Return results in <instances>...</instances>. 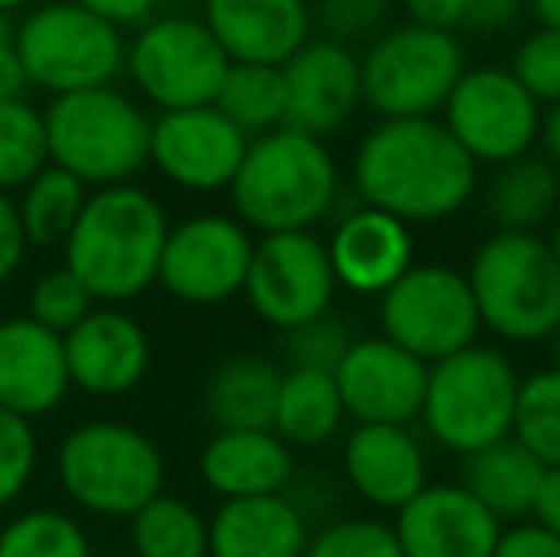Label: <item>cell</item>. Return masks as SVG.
<instances>
[{
	"instance_id": "cell-15",
	"label": "cell",
	"mask_w": 560,
	"mask_h": 557,
	"mask_svg": "<svg viewBox=\"0 0 560 557\" xmlns=\"http://www.w3.org/2000/svg\"><path fill=\"white\" fill-rule=\"evenodd\" d=\"M248 149V135L214 104L161 112L149 127V164L168 184L195 195L229 192Z\"/></svg>"
},
{
	"instance_id": "cell-7",
	"label": "cell",
	"mask_w": 560,
	"mask_h": 557,
	"mask_svg": "<svg viewBox=\"0 0 560 557\" xmlns=\"http://www.w3.org/2000/svg\"><path fill=\"white\" fill-rule=\"evenodd\" d=\"M465 279L480 328H492L511 344H538L553 336L560 321V271L541 233L500 230L472 253Z\"/></svg>"
},
{
	"instance_id": "cell-20",
	"label": "cell",
	"mask_w": 560,
	"mask_h": 557,
	"mask_svg": "<svg viewBox=\"0 0 560 557\" xmlns=\"http://www.w3.org/2000/svg\"><path fill=\"white\" fill-rule=\"evenodd\" d=\"M202 23L244 66H282L313 38L310 0H202Z\"/></svg>"
},
{
	"instance_id": "cell-13",
	"label": "cell",
	"mask_w": 560,
	"mask_h": 557,
	"mask_svg": "<svg viewBox=\"0 0 560 557\" xmlns=\"http://www.w3.org/2000/svg\"><path fill=\"white\" fill-rule=\"evenodd\" d=\"M241 294L259 321L282 333L328 313L336 298V276L325 241L313 230L264 233L252 248Z\"/></svg>"
},
{
	"instance_id": "cell-32",
	"label": "cell",
	"mask_w": 560,
	"mask_h": 557,
	"mask_svg": "<svg viewBox=\"0 0 560 557\" xmlns=\"http://www.w3.org/2000/svg\"><path fill=\"white\" fill-rule=\"evenodd\" d=\"M133 557H207V520L187 500L156 492L130 515Z\"/></svg>"
},
{
	"instance_id": "cell-42",
	"label": "cell",
	"mask_w": 560,
	"mask_h": 557,
	"mask_svg": "<svg viewBox=\"0 0 560 557\" xmlns=\"http://www.w3.org/2000/svg\"><path fill=\"white\" fill-rule=\"evenodd\" d=\"M27 233H23L20 210L12 192H0V282H8L27 260Z\"/></svg>"
},
{
	"instance_id": "cell-11",
	"label": "cell",
	"mask_w": 560,
	"mask_h": 557,
	"mask_svg": "<svg viewBox=\"0 0 560 557\" xmlns=\"http://www.w3.org/2000/svg\"><path fill=\"white\" fill-rule=\"evenodd\" d=\"M382 333L397 348L435 363L477 344L480 313L465 271L446 264H412L382 294Z\"/></svg>"
},
{
	"instance_id": "cell-9",
	"label": "cell",
	"mask_w": 560,
	"mask_h": 557,
	"mask_svg": "<svg viewBox=\"0 0 560 557\" xmlns=\"http://www.w3.org/2000/svg\"><path fill=\"white\" fill-rule=\"evenodd\" d=\"M362 104L377 119H435L457 77L465 73V46L454 31L389 27L359 58Z\"/></svg>"
},
{
	"instance_id": "cell-28",
	"label": "cell",
	"mask_w": 560,
	"mask_h": 557,
	"mask_svg": "<svg viewBox=\"0 0 560 557\" xmlns=\"http://www.w3.org/2000/svg\"><path fill=\"white\" fill-rule=\"evenodd\" d=\"M282 371L271 359L233 356L214 367L202 390L207 417L218 431H256L271 428L275 397H279Z\"/></svg>"
},
{
	"instance_id": "cell-45",
	"label": "cell",
	"mask_w": 560,
	"mask_h": 557,
	"mask_svg": "<svg viewBox=\"0 0 560 557\" xmlns=\"http://www.w3.org/2000/svg\"><path fill=\"white\" fill-rule=\"evenodd\" d=\"M526 12V0H465V27L492 35L503 31Z\"/></svg>"
},
{
	"instance_id": "cell-22",
	"label": "cell",
	"mask_w": 560,
	"mask_h": 557,
	"mask_svg": "<svg viewBox=\"0 0 560 557\" xmlns=\"http://www.w3.org/2000/svg\"><path fill=\"white\" fill-rule=\"evenodd\" d=\"M69 390L61 336L27 313L0 321V409L35 420L58 409Z\"/></svg>"
},
{
	"instance_id": "cell-33",
	"label": "cell",
	"mask_w": 560,
	"mask_h": 557,
	"mask_svg": "<svg viewBox=\"0 0 560 557\" xmlns=\"http://www.w3.org/2000/svg\"><path fill=\"white\" fill-rule=\"evenodd\" d=\"M0 557H96L77 515L61 508H27L0 527Z\"/></svg>"
},
{
	"instance_id": "cell-27",
	"label": "cell",
	"mask_w": 560,
	"mask_h": 557,
	"mask_svg": "<svg viewBox=\"0 0 560 557\" xmlns=\"http://www.w3.org/2000/svg\"><path fill=\"white\" fill-rule=\"evenodd\" d=\"M560 207V164L530 153L495 164L488 184V218L508 233H541Z\"/></svg>"
},
{
	"instance_id": "cell-44",
	"label": "cell",
	"mask_w": 560,
	"mask_h": 557,
	"mask_svg": "<svg viewBox=\"0 0 560 557\" xmlns=\"http://www.w3.org/2000/svg\"><path fill=\"white\" fill-rule=\"evenodd\" d=\"M408 23L431 31H457L465 27V0H400Z\"/></svg>"
},
{
	"instance_id": "cell-16",
	"label": "cell",
	"mask_w": 560,
	"mask_h": 557,
	"mask_svg": "<svg viewBox=\"0 0 560 557\" xmlns=\"http://www.w3.org/2000/svg\"><path fill=\"white\" fill-rule=\"evenodd\" d=\"M343 413L354 423H412L423 409L428 363L385 336L351 340L332 371Z\"/></svg>"
},
{
	"instance_id": "cell-19",
	"label": "cell",
	"mask_w": 560,
	"mask_h": 557,
	"mask_svg": "<svg viewBox=\"0 0 560 557\" xmlns=\"http://www.w3.org/2000/svg\"><path fill=\"white\" fill-rule=\"evenodd\" d=\"M69 386L92 397H122L149 374V336L126 310L96 305L84 321H77L66 336Z\"/></svg>"
},
{
	"instance_id": "cell-47",
	"label": "cell",
	"mask_w": 560,
	"mask_h": 557,
	"mask_svg": "<svg viewBox=\"0 0 560 557\" xmlns=\"http://www.w3.org/2000/svg\"><path fill=\"white\" fill-rule=\"evenodd\" d=\"M534 523L546 527L549 535L560 538V469H546L538 485V497H534V508H530Z\"/></svg>"
},
{
	"instance_id": "cell-50",
	"label": "cell",
	"mask_w": 560,
	"mask_h": 557,
	"mask_svg": "<svg viewBox=\"0 0 560 557\" xmlns=\"http://www.w3.org/2000/svg\"><path fill=\"white\" fill-rule=\"evenodd\" d=\"M530 15L538 20V27H553L560 31V0H526Z\"/></svg>"
},
{
	"instance_id": "cell-17",
	"label": "cell",
	"mask_w": 560,
	"mask_h": 557,
	"mask_svg": "<svg viewBox=\"0 0 560 557\" xmlns=\"http://www.w3.org/2000/svg\"><path fill=\"white\" fill-rule=\"evenodd\" d=\"M287 119L282 127L313 138L343 130L362 107L359 54L332 38H310L294 58L282 61Z\"/></svg>"
},
{
	"instance_id": "cell-6",
	"label": "cell",
	"mask_w": 560,
	"mask_h": 557,
	"mask_svg": "<svg viewBox=\"0 0 560 557\" xmlns=\"http://www.w3.org/2000/svg\"><path fill=\"white\" fill-rule=\"evenodd\" d=\"M518 374L503 351L469 344L446 359L428 363L420 420L439 446L472 454L511 436L518 405Z\"/></svg>"
},
{
	"instance_id": "cell-53",
	"label": "cell",
	"mask_w": 560,
	"mask_h": 557,
	"mask_svg": "<svg viewBox=\"0 0 560 557\" xmlns=\"http://www.w3.org/2000/svg\"><path fill=\"white\" fill-rule=\"evenodd\" d=\"M12 23H8V15L0 12V50H8V46H12Z\"/></svg>"
},
{
	"instance_id": "cell-29",
	"label": "cell",
	"mask_w": 560,
	"mask_h": 557,
	"mask_svg": "<svg viewBox=\"0 0 560 557\" xmlns=\"http://www.w3.org/2000/svg\"><path fill=\"white\" fill-rule=\"evenodd\" d=\"M343 402H339L336 379L328 371H282L279 397H275L271 431L287 446H320L343 423Z\"/></svg>"
},
{
	"instance_id": "cell-23",
	"label": "cell",
	"mask_w": 560,
	"mask_h": 557,
	"mask_svg": "<svg viewBox=\"0 0 560 557\" xmlns=\"http://www.w3.org/2000/svg\"><path fill=\"white\" fill-rule=\"evenodd\" d=\"M336 287L354 294H385L412 268V225L377 207H359L339 218L332 237L325 241Z\"/></svg>"
},
{
	"instance_id": "cell-35",
	"label": "cell",
	"mask_w": 560,
	"mask_h": 557,
	"mask_svg": "<svg viewBox=\"0 0 560 557\" xmlns=\"http://www.w3.org/2000/svg\"><path fill=\"white\" fill-rule=\"evenodd\" d=\"M43 112L27 100H0V192L23 187L46 169Z\"/></svg>"
},
{
	"instance_id": "cell-12",
	"label": "cell",
	"mask_w": 560,
	"mask_h": 557,
	"mask_svg": "<svg viewBox=\"0 0 560 557\" xmlns=\"http://www.w3.org/2000/svg\"><path fill=\"white\" fill-rule=\"evenodd\" d=\"M443 112V127L477 164H503L538 146L541 104L515 81L511 69H465Z\"/></svg>"
},
{
	"instance_id": "cell-1",
	"label": "cell",
	"mask_w": 560,
	"mask_h": 557,
	"mask_svg": "<svg viewBox=\"0 0 560 557\" xmlns=\"http://www.w3.org/2000/svg\"><path fill=\"white\" fill-rule=\"evenodd\" d=\"M354 192L408 225L443 222L477 192V161L439 119H382L354 149Z\"/></svg>"
},
{
	"instance_id": "cell-36",
	"label": "cell",
	"mask_w": 560,
	"mask_h": 557,
	"mask_svg": "<svg viewBox=\"0 0 560 557\" xmlns=\"http://www.w3.org/2000/svg\"><path fill=\"white\" fill-rule=\"evenodd\" d=\"M96 305L100 302L89 294V287L61 264V268H50L35 279V287H31V294H27V317L38 321L43 328H50V333L66 336L69 328L89 317Z\"/></svg>"
},
{
	"instance_id": "cell-52",
	"label": "cell",
	"mask_w": 560,
	"mask_h": 557,
	"mask_svg": "<svg viewBox=\"0 0 560 557\" xmlns=\"http://www.w3.org/2000/svg\"><path fill=\"white\" fill-rule=\"evenodd\" d=\"M31 4H38V0H0V12L12 15V12H27Z\"/></svg>"
},
{
	"instance_id": "cell-41",
	"label": "cell",
	"mask_w": 560,
	"mask_h": 557,
	"mask_svg": "<svg viewBox=\"0 0 560 557\" xmlns=\"http://www.w3.org/2000/svg\"><path fill=\"white\" fill-rule=\"evenodd\" d=\"M351 348V333L347 325L332 313H320V317L305 321V325L290 328L287 333V359L298 371H328L332 374L339 359Z\"/></svg>"
},
{
	"instance_id": "cell-49",
	"label": "cell",
	"mask_w": 560,
	"mask_h": 557,
	"mask_svg": "<svg viewBox=\"0 0 560 557\" xmlns=\"http://www.w3.org/2000/svg\"><path fill=\"white\" fill-rule=\"evenodd\" d=\"M538 141H541V149H546L549 161L560 164V104H549L546 112H541Z\"/></svg>"
},
{
	"instance_id": "cell-31",
	"label": "cell",
	"mask_w": 560,
	"mask_h": 557,
	"mask_svg": "<svg viewBox=\"0 0 560 557\" xmlns=\"http://www.w3.org/2000/svg\"><path fill=\"white\" fill-rule=\"evenodd\" d=\"M214 107L248 138H259V135H267V130H279L282 119H287L282 69L229 61L225 81L214 96Z\"/></svg>"
},
{
	"instance_id": "cell-51",
	"label": "cell",
	"mask_w": 560,
	"mask_h": 557,
	"mask_svg": "<svg viewBox=\"0 0 560 557\" xmlns=\"http://www.w3.org/2000/svg\"><path fill=\"white\" fill-rule=\"evenodd\" d=\"M546 245H549V256H553V264H557V271H560V214L553 218V230H549Z\"/></svg>"
},
{
	"instance_id": "cell-38",
	"label": "cell",
	"mask_w": 560,
	"mask_h": 557,
	"mask_svg": "<svg viewBox=\"0 0 560 557\" xmlns=\"http://www.w3.org/2000/svg\"><path fill=\"white\" fill-rule=\"evenodd\" d=\"M302 557H405L389 523L377 520H339L310 538Z\"/></svg>"
},
{
	"instance_id": "cell-43",
	"label": "cell",
	"mask_w": 560,
	"mask_h": 557,
	"mask_svg": "<svg viewBox=\"0 0 560 557\" xmlns=\"http://www.w3.org/2000/svg\"><path fill=\"white\" fill-rule=\"evenodd\" d=\"M492 557H560V538L538 523H515L500 531Z\"/></svg>"
},
{
	"instance_id": "cell-46",
	"label": "cell",
	"mask_w": 560,
	"mask_h": 557,
	"mask_svg": "<svg viewBox=\"0 0 560 557\" xmlns=\"http://www.w3.org/2000/svg\"><path fill=\"white\" fill-rule=\"evenodd\" d=\"M73 4L89 8V12H96L100 20L115 23V27H138V23H145L149 15H156V4H161V0H73Z\"/></svg>"
},
{
	"instance_id": "cell-25",
	"label": "cell",
	"mask_w": 560,
	"mask_h": 557,
	"mask_svg": "<svg viewBox=\"0 0 560 557\" xmlns=\"http://www.w3.org/2000/svg\"><path fill=\"white\" fill-rule=\"evenodd\" d=\"M199 474L222 500L282 492L294 477V454L271 428L214 431L199 454Z\"/></svg>"
},
{
	"instance_id": "cell-39",
	"label": "cell",
	"mask_w": 560,
	"mask_h": 557,
	"mask_svg": "<svg viewBox=\"0 0 560 557\" xmlns=\"http://www.w3.org/2000/svg\"><path fill=\"white\" fill-rule=\"evenodd\" d=\"M38 469V436L31 420L0 409V508L15 504L27 492Z\"/></svg>"
},
{
	"instance_id": "cell-4",
	"label": "cell",
	"mask_w": 560,
	"mask_h": 557,
	"mask_svg": "<svg viewBox=\"0 0 560 557\" xmlns=\"http://www.w3.org/2000/svg\"><path fill=\"white\" fill-rule=\"evenodd\" d=\"M149 127L153 119L145 107L115 84L50 96L43 112L46 161L77 176L89 192L130 184L149 164Z\"/></svg>"
},
{
	"instance_id": "cell-24",
	"label": "cell",
	"mask_w": 560,
	"mask_h": 557,
	"mask_svg": "<svg viewBox=\"0 0 560 557\" xmlns=\"http://www.w3.org/2000/svg\"><path fill=\"white\" fill-rule=\"evenodd\" d=\"M207 557H302L310 520L282 492L222 500L207 520Z\"/></svg>"
},
{
	"instance_id": "cell-54",
	"label": "cell",
	"mask_w": 560,
	"mask_h": 557,
	"mask_svg": "<svg viewBox=\"0 0 560 557\" xmlns=\"http://www.w3.org/2000/svg\"><path fill=\"white\" fill-rule=\"evenodd\" d=\"M549 340H553V351H557V367H560V321H557V328H553V336H549Z\"/></svg>"
},
{
	"instance_id": "cell-14",
	"label": "cell",
	"mask_w": 560,
	"mask_h": 557,
	"mask_svg": "<svg viewBox=\"0 0 560 557\" xmlns=\"http://www.w3.org/2000/svg\"><path fill=\"white\" fill-rule=\"evenodd\" d=\"M256 237L233 214H191L168 225L156 282L176 302L222 305L244 290Z\"/></svg>"
},
{
	"instance_id": "cell-2",
	"label": "cell",
	"mask_w": 560,
	"mask_h": 557,
	"mask_svg": "<svg viewBox=\"0 0 560 557\" xmlns=\"http://www.w3.org/2000/svg\"><path fill=\"white\" fill-rule=\"evenodd\" d=\"M168 214L145 187H92L77 225L69 230L66 268L89 287L100 305H122L156 282Z\"/></svg>"
},
{
	"instance_id": "cell-40",
	"label": "cell",
	"mask_w": 560,
	"mask_h": 557,
	"mask_svg": "<svg viewBox=\"0 0 560 557\" xmlns=\"http://www.w3.org/2000/svg\"><path fill=\"white\" fill-rule=\"evenodd\" d=\"M511 73L538 104H560V31L538 27L526 35L511 58Z\"/></svg>"
},
{
	"instance_id": "cell-37",
	"label": "cell",
	"mask_w": 560,
	"mask_h": 557,
	"mask_svg": "<svg viewBox=\"0 0 560 557\" xmlns=\"http://www.w3.org/2000/svg\"><path fill=\"white\" fill-rule=\"evenodd\" d=\"M313 27L354 50V43H374L393 15V0H313Z\"/></svg>"
},
{
	"instance_id": "cell-30",
	"label": "cell",
	"mask_w": 560,
	"mask_h": 557,
	"mask_svg": "<svg viewBox=\"0 0 560 557\" xmlns=\"http://www.w3.org/2000/svg\"><path fill=\"white\" fill-rule=\"evenodd\" d=\"M84 199H89V187L77 176H69L66 169H58V164L38 169L35 176L20 187V199H15L23 233H27V245L31 248L66 245L69 230H73L84 210Z\"/></svg>"
},
{
	"instance_id": "cell-34",
	"label": "cell",
	"mask_w": 560,
	"mask_h": 557,
	"mask_svg": "<svg viewBox=\"0 0 560 557\" xmlns=\"http://www.w3.org/2000/svg\"><path fill=\"white\" fill-rule=\"evenodd\" d=\"M511 436L546 469H560V367L518 382L515 428Z\"/></svg>"
},
{
	"instance_id": "cell-26",
	"label": "cell",
	"mask_w": 560,
	"mask_h": 557,
	"mask_svg": "<svg viewBox=\"0 0 560 557\" xmlns=\"http://www.w3.org/2000/svg\"><path fill=\"white\" fill-rule=\"evenodd\" d=\"M541 477H546V466L515 436H503L495 443L480 446V451L465 454L462 485L495 520L508 523L530 515Z\"/></svg>"
},
{
	"instance_id": "cell-18",
	"label": "cell",
	"mask_w": 560,
	"mask_h": 557,
	"mask_svg": "<svg viewBox=\"0 0 560 557\" xmlns=\"http://www.w3.org/2000/svg\"><path fill=\"white\" fill-rule=\"evenodd\" d=\"M500 531L465 485H423L393 523L405 557H492Z\"/></svg>"
},
{
	"instance_id": "cell-3",
	"label": "cell",
	"mask_w": 560,
	"mask_h": 557,
	"mask_svg": "<svg viewBox=\"0 0 560 557\" xmlns=\"http://www.w3.org/2000/svg\"><path fill=\"white\" fill-rule=\"evenodd\" d=\"M233 218L252 233L313 230L339 199V169L325 138L302 130H267L248 138L244 161L229 184Z\"/></svg>"
},
{
	"instance_id": "cell-10",
	"label": "cell",
	"mask_w": 560,
	"mask_h": 557,
	"mask_svg": "<svg viewBox=\"0 0 560 557\" xmlns=\"http://www.w3.org/2000/svg\"><path fill=\"white\" fill-rule=\"evenodd\" d=\"M225 69V50L195 15H149L126 43L122 73L156 112L214 104Z\"/></svg>"
},
{
	"instance_id": "cell-48",
	"label": "cell",
	"mask_w": 560,
	"mask_h": 557,
	"mask_svg": "<svg viewBox=\"0 0 560 557\" xmlns=\"http://www.w3.org/2000/svg\"><path fill=\"white\" fill-rule=\"evenodd\" d=\"M27 73H23V61L20 54H15V46H8V50H0V100H23V92H27Z\"/></svg>"
},
{
	"instance_id": "cell-21",
	"label": "cell",
	"mask_w": 560,
	"mask_h": 557,
	"mask_svg": "<svg viewBox=\"0 0 560 557\" xmlns=\"http://www.w3.org/2000/svg\"><path fill=\"white\" fill-rule=\"evenodd\" d=\"M343 474L366 504L400 512L428 485V454L408 423H354L343 443Z\"/></svg>"
},
{
	"instance_id": "cell-5",
	"label": "cell",
	"mask_w": 560,
	"mask_h": 557,
	"mask_svg": "<svg viewBox=\"0 0 560 557\" xmlns=\"http://www.w3.org/2000/svg\"><path fill=\"white\" fill-rule=\"evenodd\" d=\"M164 474L161 446L122 420H84L58 446L61 492L104 520H130L164 492Z\"/></svg>"
},
{
	"instance_id": "cell-8",
	"label": "cell",
	"mask_w": 560,
	"mask_h": 557,
	"mask_svg": "<svg viewBox=\"0 0 560 557\" xmlns=\"http://www.w3.org/2000/svg\"><path fill=\"white\" fill-rule=\"evenodd\" d=\"M12 46L23 61L27 84L50 96L104 89L126 69L122 27L100 20L73 0H38L27 8Z\"/></svg>"
}]
</instances>
